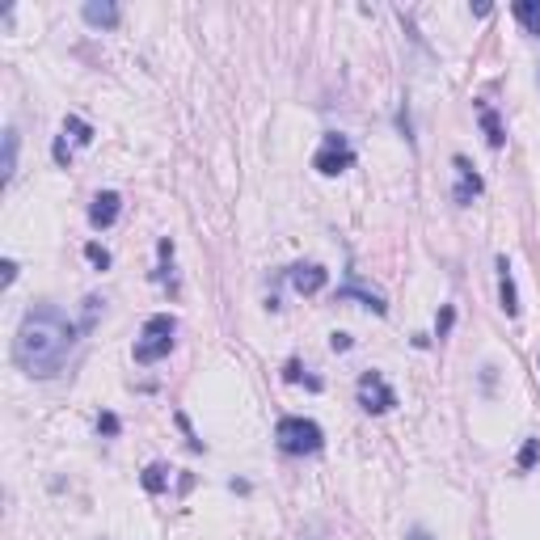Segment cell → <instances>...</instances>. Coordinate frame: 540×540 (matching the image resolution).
<instances>
[{
	"label": "cell",
	"instance_id": "ac0fdd59",
	"mask_svg": "<svg viewBox=\"0 0 540 540\" xmlns=\"http://www.w3.org/2000/svg\"><path fill=\"white\" fill-rule=\"evenodd\" d=\"M452 325H456V308L443 304L439 317H435V333H439V338H448V333H452Z\"/></svg>",
	"mask_w": 540,
	"mask_h": 540
},
{
	"label": "cell",
	"instance_id": "8992f818",
	"mask_svg": "<svg viewBox=\"0 0 540 540\" xmlns=\"http://www.w3.org/2000/svg\"><path fill=\"white\" fill-rule=\"evenodd\" d=\"M287 283H292V292L300 295H317L325 283H330V270L317 266V262H295V266H287Z\"/></svg>",
	"mask_w": 540,
	"mask_h": 540
},
{
	"label": "cell",
	"instance_id": "8fae6325",
	"mask_svg": "<svg viewBox=\"0 0 540 540\" xmlns=\"http://www.w3.org/2000/svg\"><path fill=\"white\" fill-rule=\"evenodd\" d=\"M338 300H359L363 308H371V313H389V304H384V295L381 292H371V287H363L359 279H351L346 287H338Z\"/></svg>",
	"mask_w": 540,
	"mask_h": 540
},
{
	"label": "cell",
	"instance_id": "603a6c76",
	"mask_svg": "<svg viewBox=\"0 0 540 540\" xmlns=\"http://www.w3.org/2000/svg\"><path fill=\"white\" fill-rule=\"evenodd\" d=\"M283 381H300V363H295V359H292V363H287V368H283Z\"/></svg>",
	"mask_w": 540,
	"mask_h": 540
},
{
	"label": "cell",
	"instance_id": "5bb4252c",
	"mask_svg": "<svg viewBox=\"0 0 540 540\" xmlns=\"http://www.w3.org/2000/svg\"><path fill=\"white\" fill-rule=\"evenodd\" d=\"M169 477H173V468L160 465V460H157V465H148L144 473H140V481H144L148 494H165V490H169Z\"/></svg>",
	"mask_w": 540,
	"mask_h": 540
},
{
	"label": "cell",
	"instance_id": "d6986e66",
	"mask_svg": "<svg viewBox=\"0 0 540 540\" xmlns=\"http://www.w3.org/2000/svg\"><path fill=\"white\" fill-rule=\"evenodd\" d=\"M85 258L93 262V266H98V270H106V266H111V254H106V249H101L98 241H89V246H85Z\"/></svg>",
	"mask_w": 540,
	"mask_h": 540
},
{
	"label": "cell",
	"instance_id": "2e32d148",
	"mask_svg": "<svg viewBox=\"0 0 540 540\" xmlns=\"http://www.w3.org/2000/svg\"><path fill=\"white\" fill-rule=\"evenodd\" d=\"M63 135H72L76 144H93V127H89L85 119H76V114L63 119Z\"/></svg>",
	"mask_w": 540,
	"mask_h": 540
},
{
	"label": "cell",
	"instance_id": "7c38bea8",
	"mask_svg": "<svg viewBox=\"0 0 540 540\" xmlns=\"http://www.w3.org/2000/svg\"><path fill=\"white\" fill-rule=\"evenodd\" d=\"M477 114H481V131H486V144L498 152V148L506 144V135H503V123H498V114L486 106V101H477Z\"/></svg>",
	"mask_w": 540,
	"mask_h": 540
},
{
	"label": "cell",
	"instance_id": "ffe728a7",
	"mask_svg": "<svg viewBox=\"0 0 540 540\" xmlns=\"http://www.w3.org/2000/svg\"><path fill=\"white\" fill-rule=\"evenodd\" d=\"M98 430H101V435H111V439H114V435H119V430H123V427H119V418H114V414H101V418H98Z\"/></svg>",
	"mask_w": 540,
	"mask_h": 540
},
{
	"label": "cell",
	"instance_id": "e0dca14e",
	"mask_svg": "<svg viewBox=\"0 0 540 540\" xmlns=\"http://www.w3.org/2000/svg\"><path fill=\"white\" fill-rule=\"evenodd\" d=\"M536 460H540V439H524V448H519V460H516L519 473H528Z\"/></svg>",
	"mask_w": 540,
	"mask_h": 540
},
{
	"label": "cell",
	"instance_id": "d4e9b609",
	"mask_svg": "<svg viewBox=\"0 0 540 540\" xmlns=\"http://www.w3.org/2000/svg\"><path fill=\"white\" fill-rule=\"evenodd\" d=\"M536 368H540V355H536Z\"/></svg>",
	"mask_w": 540,
	"mask_h": 540
},
{
	"label": "cell",
	"instance_id": "277c9868",
	"mask_svg": "<svg viewBox=\"0 0 540 540\" xmlns=\"http://www.w3.org/2000/svg\"><path fill=\"white\" fill-rule=\"evenodd\" d=\"M351 165H355V148H351V140H346L342 131L321 135V148H317V157H313V169L325 173V178H338V173H346Z\"/></svg>",
	"mask_w": 540,
	"mask_h": 540
},
{
	"label": "cell",
	"instance_id": "5b68a950",
	"mask_svg": "<svg viewBox=\"0 0 540 540\" xmlns=\"http://www.w3.org/2000/svg\"><path fill=\"white\" fill-rule=\"evenodd\" d=\"M359 405H363L368 414H389L397 405L393 384L384 381L381 371H363V376H359Z\"/></svg>",
	"mask_w": 540,
	"mask_h": 540
},
{
	"label": "cell",
	"instance_id": "44dd1931",
	"mask_svg": "<svg viewBox=\"0 0 540 540\" xmlns=\"http://www.w3.org/2000/svg\"><path fill=\"white\" fill-rule=\"evenodd\" d=\"M330 346L333 351H351V333H330Z\"/></svg>",
	"mask_w": 540,
	"mask_h": 540
},
{
	"label": "cell",
	"instance_id": "30bf717a",
	"mask_svg": "<svg viewBox=\"0 0 540 540\" xmlns=\"http://www.w3.org/2000/svg\"><path fill=\"white\" fill-rule=\"evenodd\" d=\"M498 304H503L506 317H519V292H516V275H511L506 254L498 258Z\"/></svg>",
	"mask_w": 540,
	"mask_h": 540
},
{
	"label": "cell",
	"instance_id": "ba28073f",
	"mask_svg": "<svg viewBox=\"0 0 540 540\" xmlns=\"http://www.w3.org/2000/svg\"><path fill=\"white\" fill-rule=\"evenodd\" d=\"M452 169H456V190H452V198L460 203V207H468V203L481 195V178L473 173L468 157H452Z\"/></svg>",
	"mask_w": 540,
	"mask_h": 540
},
{
	"label": "cell",
	"instance_id": "7a4b0ae2",
	"mask_svg": "<svg viewBox=\"0 0 540 540\" xmlns=\"http://www.w3.org/2000/svg\"><path fill=\"white\" fill-rule=\"evenodd\" d=\"M173 333H178V317L173 313H152L140 330V342H135V363L148 368V363H160V359L173 351Z\"/></svg>",
	"mask_w": 540,
	"mask_h": 540
},
{
	"label": "cell",
	"instance_id": "7402d4cb",
	"mask_svg": "<svg viewBox=\"0 0 540 540\" xmlns=\"http://www.w3.org/2000/svg\"><path fill=\"white\" fill-rule=\"evenodd\" d=\"M0 270H5V287H13V279H17V262L5 258V266H0Z\"/></svg>",
	"mask_w": 540,
	"mask_h": 540
},
{
	"label": "cell",
	"instance_id": "cb8c5ba5",
	"mask_svg": "<svg viewBox=\"0 0 540 540\" xmlns=\"http://www.w3.org/2000/svg\"><path fill=\"white\" fill-rule=\"evenodd\" d=\"M405 540H435L430 532H422V528H414V532H405Z\"/></svg>",
	"mask_w": 540,
	"mask_h": 540
},
{
	"label": "cell",
	"instance_id": "3957f363",
	"mask_svg": "<svg viewBox=\"0 0 540 540\" xmlns=\"http://www.w3.org/2000/svg\"><path fill=\"white\" fill-rule=\"evenodd\" d=\"M275 439L287 456H317L325 448V430L313 422V418H279V427H275Z\"/></svg>",
	"mask_w": 540,
	"mask_h": 540
},
{
	"label": "cell",
	"instance_id": "9c48e42d",
	"mask_svg": "<svg viewBox=\"0 0 540 540\" xmlns=\"http://www.w3.org/2000/svg\"><path fill=\"white\" fill-rule=\"evenodd\" d=\"M81 17H85V25H93V30H114L119 17H123V9H119L114 0H89L85 9H81Z\"/></svg>",
	"mask_w": 540,
	"mask_h": 540
},
{
	"label": "cell",
	"instance_id": "52a82bcc",
	"mask_svg": "<svg viewBox=\"0 0 540 540\" xmlns=\"http://www.w3.org/2000/svg\"><path fill=\"white\" fill-rule=\"evenodd\" d=\"M119 211H123V198H119V190H98L93 195V203H89V224L93 228H114V220H119Z\"/></svg>",
	"mask_w": 540,
	"mask_h": 540
},
{
	"label": "cell",
	"instance_id": "4fadbf2b",
	"mask_svg": "<svg viewBox=\"0 0 540 540\" xmlns=\"http://www.w3.org/2000/svg\"><path fill=\"white\" fill-rule=\"evenodd\" d=\"M511 13H516V22L524 25L532 38H540V0H516Z\"/></svg>",
	"mask_w": 540,
	"mask_h": 540
},
{
	"label": "cell",
	"instance_id": "6da1fadb",
	"mask_svg": "<svg viewBox=\"0 0 540 540\" xmlns=\"http://www.w3.org/2000/svg\"><path fill=\"white\" fill-rule=\"evenodd\" d=\"M81 321H72L63 313L60 304H34L25 308L22 325L13 333V363L25 371V376H34V381H51V376H60L63 363L72 359L76 342H81Z\"/></svg>",
	"mask_w": 540,
	"mask_h": 540
},
{
	"label": "cell",
	"instance_id": "9a60e30c",
	"mask_svg": "<svg viewBox=\"0 0 540 540\" xmlns=\"http://www.w3.org/2000/svg\"><path fill=\"white\" fill-rule=\"evenodd\" d=\"M17 144H22V140H17V127H5V165H0V169H5V182H13V173H17Z\"/></svg>",
	"mask_w": 540,
	"mask_h": 540
}]
</instances>
